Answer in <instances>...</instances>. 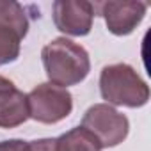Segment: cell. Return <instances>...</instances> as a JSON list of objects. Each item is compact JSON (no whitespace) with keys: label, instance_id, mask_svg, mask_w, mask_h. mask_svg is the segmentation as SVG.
<instances>
[{"label":"cell","instance_id":"obj_1","mask_svg":"<svg viewBox=\"0 0 151 151\" xmlns=\"http://www.w3.org/2000/svg\"><path fill=\"white\" fill-rule=\"evenodd\" d=\"M41 60L50 84L68 89L77 86L91 71V59L84 46L68 37H55L41 50Z\"/></svg>","mask_w":151,"mask_h":151},{"label":"cell","instance_id":"obj_2","mask_svg":"<svg viewBox=\"0 0 151 151\" xmlns=\"http://www.w3.org/2000/svg\"><path fill=\"white\" fill-rule=\"evenodd\" d=\"M100 94L107 105L139 109L149 101V87L140 75L124 62L109 64L100 73Z\"/></svg>","mask_w":151,"mask_h":151},{"label":"cell","instance_id":"obj_3","mask_svg":"<svg viewBox=\"0 0 151 151\" xmlns=\"http://www.w3.org/2000/svg\"><path fill=\"white\" fill-rule=\"evenodd\" d=\"M29 117L43 124H55L73 110V96L68 89L45 82L27 94Z\"/></svg>","mask_w":151,"mask_h":151},{"label":"cell","instance_id":"obj_4","mask_svg":"<svg viewBox=\"0 0 151 151\" xmlns=\"http://www.w3.org/2000/svg\"><path fill=\"white\" fill-rule=\"evenodd\" d=\"M80 126L98 139L101 149L119 146L130 132L128 117L107 103H96L89 107L84 114Z\"/></svg>","mask_w":151,"mask_h":151},{"label":"cell","instance_id":"obj_5","mask_svg":"<svg viewBox=\"0 0 151 151\" xmlns=\"http://www.w3.org/2000/svg\"><path fill=\"white\" fill-rule=\"evenodd\" d=\"M94 6V16L96 13L103 16L109 32L114 36H128L132 34L140 22L146 16L147 6L144 2H116V0H109V2H100L93 4Z\"/></svg>","mask_w":151,"mask_h":151},{"label":"cell","instance_id":"obj_6","mask_svg":"<svg viewBox=\"0 0 151 151\" xmlns=\"http://www.w3.org/2000/svg\"><path fill=\"white\" fill-rule=\"evenodd\" d=\"M94 6L84 0H57L53 4V23L68 36L82 37L93 29Z\"/></svg>","mask_w":151,"mask_h":151},{"label":"cell","instance_id":"obj_7","mask_svg":"<svg viewBox=\"0 0 151 151\" xmlns=\"http://www.w3.org/2000/svg\"><path fill=\"white\" fill-rule=\"evenodd\" d=\"M29 119L27 94L13 82L0 89V128H16Z\"/></svg>","mask_w":151,"mask_h":151},{"label":"cell","instance_id":"obj_8","mask_svg":"<svg viewBox=\"0 0 151 151\" xmlns=\"http://www.w3.org/2000/svg\"><path fill=\"white\" fill-rule=\"evenodd\" d=\"M57 151H101L98 139L82 126L57 137Z\"/></svg>","mask_w":151,"mask_h":151},{"label":"cell","instance_id":"obj_9","mask_svg":"<svg viewBox=\"0 0 151 151\" xmlns=\"http://www.w3.org/2000/svg\"><path fill=\"white\" fill-rule=\"evenodd\" d=\"M23 36L9 25L0 23V66L14 62L20 57Z\"/></svg>","mask_w":151,"mask_h":151},{"label":"cell","instance_id":"obj_10","mask_svg":"<svg viewBox=\"0 0 151 151\" xmlns=\"http://www.w3.org/2000/svg\"><path fill=\"white\" fill-rule=\"evenodd\" d=\"M0 23L13 27L23 37L29 32V18L25 14V9L22 4L13 0H0Z\"/></svg>","mask_w":151,"mask_h":151},{"label":"cell","instance_id":"obj_11","mask_svg":"<svg viewBox=\"0 0 151 151\" xmlns=\"http://www.w3.org/2000/svg\"><path fill=\"white\" fill-rule=\"evenodd\" d=\"M0 151H30V142L22 139L0 140Z\"/></svg>","mask_w":151,"mask_h":151},{"label":"cell","instance_id":"obj_12","mask_svg":"<svg viewBox=\"0 0 151 151\" xmlns=\"http://www.w3.org/2000/svg\"><path fill=\"white\" fill-rule=\"evenodd\" d=\"M30 151H57V139H37L30 142Z\"/></svg>","mask_w":151,"mask_h":151},{"label":"cell","instance_id":"obj_13","mask_svg":"<svg viewBox=\"0 0 151 151\" xmlns=\"http://www.w3.org/2000/svg\"><path fill=\"white\" fill-rule=\"evenodd\" d=\"M9 84H11V80L0 75V89H2V87H6V86H9Z\"/></svg>","mask_w":151,"mask_h":151}]
</instances>
